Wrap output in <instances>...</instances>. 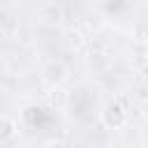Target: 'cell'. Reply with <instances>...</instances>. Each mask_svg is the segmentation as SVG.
Returning <instances> with one entry per match:
<instances>
[{
    "instance_id": "cell-1",
    "label": "cell",
    "mask_w": 148,
    "mask_h": 148,
    "mask_svg": "<svg viewBox=\"0 0 148 148\" xmlns=\"http://www.w3.org/2000/svg\"><path fill=\"white\" fill-rule=\"evenodd\" d=\"M102 120H104V125L111 127V130L123 127V125L127 123V111H125L118 102H111V104L104 106V111H102Z\"/></svg>"
},
{
    "instance_id": "cell-2",
    "label": "cell",
    "mask_w": 148,
    "mask_h": 148,
    "mask_svg": "<svg viewBox=\"0 0 148 148\" xmlns=\"http://www.w3.org/2000/svg\"><path fill=\"white\" fill-rule=\"evenodd\" d=\"M42 74H44V79H46L51 86H60V83L65 81V76H67V67H65L60 60H51V62L44 65Z\"/></svg>"
},
{
    "instance_id": "cell-3",
    "label": "cell",
    "mask_w": 148,
    "mask_h": 148,
    "mask_svg": "<svg viewBox=\"0 0 148 148\" xmlns=\"http://www.w3.org/2000/svg\"><path fill=\"white\" fill-rule=\"evenodd\" d=\"M39 18H44V21H49V23H60V18H62V7L56 5V2H46V5L39 7Z\"/></svg>"
},
{
    "instance_id": "cell-4",
    "label": "cell",
    "mask_w": 148,
    "mask_h": 148,
    "mask_svg": "<svg viewBox=\"0 0 148 148\" xmlns=\"http://www.w3.org/2000/svg\"><path fill=\"white\" fill-rule=\"evenodd\" d=\"M16 134V123L9 116H0V141H9Z\"/></svg>"
},
{
    "instance_id": "cell-5",
    "label": "cell",
    "mask_w": 148,
    "mask_h": 148,
    "mask_svg": "<svg viewBox=\"0 0 148 148\" xmlns=\"http://www.w3.org/2000/svg\"><path fill=\"white\" fill-rule=\"evenodd\" d=\"M132 37L136 42H141V44L148 42V18H141V21H136L132 25Z\"/></svg>"
},
{
    "instance_id": "cell-6",
    "label": "cell",
    "mask_w": 148,
    "mask_h": 148,
    "mask_svg": "<svg viewBox=\"0 0 148 148\" xmlns=\"http://www.w3.org/2000/svg\"><path fill=\"white\" fill-rule=\"evenodd\" d=\"M46 148H67V143H62V141H51Z\"/></svg>"
},
{
    "instance_id": "cell-7",
    "label": "cell",
    "mask_w": 148,
    "mask_h": 148,
    "mask_svg": "<svg viewBox=\"0 0 148 148\" xmlns=\"http://www.w3.org/2000/svg\"><path fill=\"white\" fill-rule=\"evenodd\" d=\"M143 81H146V83H148V65H146V67H143Z\"/></svg>"
},
{
    "instance_id": "cell-8",
    "label": "cell",
    "mask_w": 148,
    "mask_h": 148,
    "mask_svg": "<svg viewBox=\"0 0 148 148\" xmlns=\"http://www.w3.org/2000/svg\"><path fill=\"white\" fill-rule=\"evenodd\" d=\"M143 116H148V102L143 104Z\"/></svg>"
},
{
    "instance_id": "cell-9",
    "label": "cell",
    "mask_w": 148,
    "mask_h": 148,
    "mask_svg": "<svg viewBox=\"0 0 148 148\" xmlns=\"http://www.w3.org/2000/svg\"><path fill=\"white\" fill-rule=\"evenodd\" d=\"M79 148H97V146H79Z\"/></svg>"
}]
</instances>
